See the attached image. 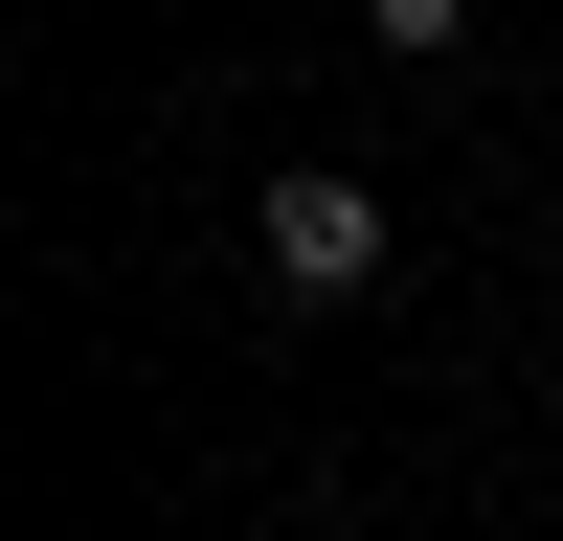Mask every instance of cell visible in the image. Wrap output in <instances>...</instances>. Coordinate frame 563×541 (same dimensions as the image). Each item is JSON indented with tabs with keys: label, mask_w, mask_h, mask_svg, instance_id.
Segmentation results:
<instances>
[{
	"label": "cell",
	"mask_w": 563,
	"mask_h": 541,
	"mask_svg": "<svg viewBox=\"0 0 563 541\" xmlns=\"http://www.w3.org/2000/svg\"><path fill=\"white\" fill-rule=\"evenodd\" d=\"M249 270L294 316H361V294H384V180H361V158H271L249 180Z\"/></svg>",
	"instance_id": "cell-1"
},
{
	"label": "cell",
	"mask_w": 563,
	"mask_h": 541,
	"mask_svg": "<svg viewBox=\"0 0 563 541\" xmlns=\"http://www.w3.org/2000/svg\"><path fill=\"white\" fill-rule=\"evenodd\" d=\"M451 23H474V0H361V45H406V68H429Z\"/></svg>",
	"instance_id": "cell-2"
},
{
	"label": "cell",
	"mask_w": 563,
	"mask_h": 541,
	"mask_svg": "<svg viewBox=\"0 0 563 541\" xmlns=\"http://www.w3.org/2000/svg\"><path fill=\"white\" fill-rule=\"evenodd\" d=\"M541 316H563V249H541Z\"/></svg>",
	"instance_id": "cell-3"
}]
</instances>
